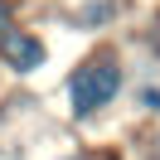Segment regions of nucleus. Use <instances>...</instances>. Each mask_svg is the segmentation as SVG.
Wrapping results in <instances>:
<instances>
[{
    "instance_id": "39448f33",
    "label": "nucleus",
    "mask_w": 160,
    "mask_h": 160,
    "mask_svg": "<svg viewBox=\"0 0 160 160\" xmlns=\"http://www.w3.org/2000/svg\"><path fill=\"white\" fill-rule=\"evenodd\" d=\"M5 29H15V5H10V0H0V34H5Z\"/></svg>"
},
{
    "instance_id": "f257e3e1",
    "label": "nucleus",
    "mask_w": 160,
    "mask_h": 160,
    "mask_svg": "<svg viewBox=\"0 0 160 160\" xmlns=\"http://www.w3.org/2000/svg\"><path fill=\"white\" fill-rule=\"evenodd\" d=\"M121 82H126V73H121L117 53H92V58H82L78 68L68 73V107L73 117H97L102 107H112L121 92Z\"/></svg>"
},
{
    "instance_id": "7ed1b4c3",
    "label": "nucleus",
    "mask_w": 160,
    "mask_h": 160,
    "mask_svg": "<svg viewBox=\"0 0 160 160\" xmlns=\"http://www.w3.org/2000/svg\"><path fill=\"white\" fill-rule=\"evenodd\" d=\"M112 15H117V5H112V0H88V5L78 10V24H82V29H97V24H107Z\"/></svg>"
},
{
    "instance_id": "20e7f679",
    "label": "nucleus",
    "mask_w": 160,
    "mask_h": 160,
    "mask_svg": "<svg viewBox=\"0 0 160 160\" xmlns=\"http://www.w3.org/2000/svg\"><path fill=\"white\" fill-rule=\"evenodd\" d=\"M141 107H146V112H160V88H141Z\"/></svg>"
},
{
    "instance_id": "f03ea898",
    "label": "nucleus",
    "mask_w": 160,
    "mask_h": 160,
    "mask_svg": "<svg viewBox=\"0 0 160 160\" xmlns=\"http://www.w3.org/2000/svg\"><path fill=\"white\" fill-rule=\"evenodd\" d=\"M44 58H49V49H44V39L34 29H5L0 34V63H5L10 73L29 78V73L44 68Z\"/></svg>"
}]
</instances>
